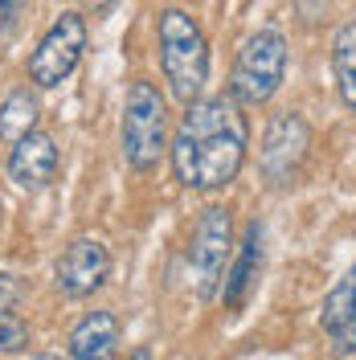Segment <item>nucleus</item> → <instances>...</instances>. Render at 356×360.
<instances>
[{
	"mask_svg": "<svg viewBox=\"0 0 356 360\" xmlns=\"http://www.w3.org/2000/svg\"><path fill=\"white\" fill-rule=\"evenodd\" d=\"M332 70H336V90H340L344 107L356 111V21H348V25L336 29Z\"/></svg>",
	"mask_w": 356,
	"mask_h": 360,
	"instance_id": "12",
	"label": "nucleus"
},
{
	"mask_svg": "<svg viewBox=\"0 0 356 360\" xmlns=\"http://www.w3.org/2000/svg\"><path fill=\"white\" fill-rule=\"evenodd\" d=\"M234 262V217L225 205L201 209L193 242H189V274H193V291L201 299H213L225 283V270Z\"/></svg>",
	"mask_w": 356,
	"mask_h": 360,
	"instance_id": "5",
	"label": "nucleus"
},
{
	"mask_svg": "<svg viewBox=\"0 0 356 360\" xmlns=\"http://www.w3.org/2000/svg\"><path fill=\"white\" fill-rule=\"evenodd\" d=\"M312 123L299 111H279L270 115L267 131H262V152H258V164H262V176L283 188V184H295L303 164L312 160Z\"/></svg>",
	"mask_w": 356,
	"mask_h": 360,
	"instance_id": "6",
	"label": "nucleus"
},
{
	"mask_svg": "<svg viewBox=\"0 0 356 360\" xmlns=\"http://www.w3.org/2000/svg\"><path fill=\"white\" fill-rule=\"evenodd\" d=\"M168 148V107L152 82H132L123 107V160L135 172H152Z\"/></svg>",
	"mask_w": 356,
	"mask_h": 360,
	"instance_id": "4",
	"label": "nucleus"
},
{
	"mask_svg": "<svg viewBox=\"0 0 356 360\" xmlns=\"http://www.w3.org/2000/svg\"><path fill=\"white\" fill-rule=\"evenodd\" d=\"M25 13V0H0V41L17 29V17Z\"/></svg>",
	"mask_w": 356,
	"mask_h": 360,
	"instance_id": "16",
	"label": "nucleus"
},
{
	"mask_svg": "<svg viewBox=\"0 0 356 360\" xmlns=\"http://www.w3.org/2000/svg\"><path fill=\"white\" fill-rule=\"evenodd\" d=\"M8 176L17 180L21 188H29V193L45 188L49 180L58 176V143H53V135H45V131L21 135L13 143V152H8Z\"/></svg>",
	"mask_w": 356,
	"mask_h": 360,
	"instance_id": "9",
	"label": "nucleus"
},
{
	"mask_svg": "<svg viewBox=\"0 0 356 360\" xmlns=\"http://www.w3.org/2000/svg\"><path fill=\"white\" fill-rule=\"evenodd\" d=\"M160 66H164L168 90L184 107L201 98V86L209 82V41L184 8L160 13Z\"/></svg>",
	"mask_w": 356,
	"mask_h": 360,
	"instance_id": "2",
	"label": "nucleus"
},
{
	"mask_svg": "<svg viewBox=\"0 0 356 360\" xmlns=\"http://www.w3.org/2000/svg\"><path fill=\"white\" fill-rule=\"evenodd\" d=\"M33 360H58V356H33Z\"/></svg>",
	"mask_w": 356,
	"mask_h": 360,
	"instance_id": "20",
	"label": "nucleus"
},
{
	"mask_svg": "<svg viewBox=\"0 0 356 360\" xmlns=\"http://www.w3.org/2000/svg\"><path fill=\"white\" fill-rule=\"evenodd\" d=\"M283 78H287V37L279 29L250 33L242 41V49H238L229 94L242 107H262V103L274 98V90L283 86Z\"/></svg>",
	"mask_w": 356,
	"mask_h": 360,
	"instance_id": "3",
	"label": "nucleus"
},
{
	"mask_svg": "<svg viewBox=\"0 0 356 360\" xmlns=\"http://www.w3.org/2000/svg\"><path fill=\"white\" fill-rule=\"evenodd\" d=\"M29 344V323H25L17 307H0V352H25Z\"/></svg>",
	"mask_w": 356,
	"mask_h": 360,
	"instance_id": "15",
	"label": "nucleus"
},
{
	"mask_svg": "<svg viewBox=\"0 0 356 360\" xmlns=\"http://www.w3.org/2000/svg\"><path fill=\"white\" fill-rule=\"evenodd\" d=\"M127 360H152V348L144 344V348H135V352H132V356H127Z\"/></svg>",
	"mask_w": 356,
	"mask_h": 360,
	"instance_id": "19",
	"label": "nucleus"
},
{
	"mask_svg": "<svg viewBox=\"0 0 356 360\" xmlns=\"http://www.w3.org/2000/svg\"><path fill=\"white\" fill-rule=\"evenodd\" d=\"M107 274H111V250L98 238H74L58 258V291L66 299H87L107 283Z\"/></svg>",
	"mask_w": 356,
	"mask_h": 360,
	"instance_id": "8",
	"label": "nucleus"
},
{
	"mask_svg": "<svg viewBox=\"0 0 356 360\" xmlns=\"http://www.w3.org/2000/svg\"><path fill=\"white\" fill-rule=\"evenodd\" d=\"M250 148V119L234 94L193 98L172 139V168L184 188L213 193L234 184Z\"/></svg>",
	"mask_w": 356,
	"mask_h": 360,
	"instance_id": "1",
	"label": "nucleus"
},
{
	"mask_svg": "<svg viewBox=\"0 0 356 360\" xmlns=\"http://www.w3.org/2000/svg\"><path fill=\"white\" fill-rule=\"evenodd\" d=\"M119 315L115 311H90L70 332V360H115L119 356Z\"/></svg>",
	"mask_w": 356,
	"mask_h": 360,
	"instance_id": "10",
	"label": "nucleus"
},
{
	"mask_svg": "<svg viewBox=\"0 0 356 360\" xmlns=\"http://www.w3.org/2000/svg\"><path fill=\"white\" fill-rule=\"evenodd\" d=\"M82 4H87V8H94V13H103V8H111L115 0H82Z\"/></svg>",
	"mask_w": 356,
	"mask_h": 360,
	"instance_id": "18",
	"label": "nucleus"
},
{
	"mask_svg": "<svg viewBox=\"0 0 356 360\" xmlns=\"http://www.w3.org/2000/svg\"><path fill=\"white\" fill-rule=\"evenodd\" d=\"M352 315H356V262H352V270L336 283L332 291L324 295V307H319V328L332 336L336 328H344Z\"/></svg>",
	"mask_w": 356,
	"mask_h": 360,
	"instance_id": "14",
	"label": "nucleus"
},
{
	"mask_svg": "<svg viewBox=\"0 0 356 360\" xmlns=\"http://www.w3.org/2000/svg\"><path fill=\"white\" fill-rule=\"evenodd\" d=\"M82 49H87V21L78 13H62L58 21L49 25L42 45L33 49V58H29L33 86H42V90L62 86L74 74V66L82 62Z\"/></svg>",
	"mask_w": 356,
	"mask_h": 360,
	"instance_id": "7",
	"label": "nucleus"
},
{
	"mask_svg": "<svg viewBox=\"0 0 356 360\" xmlns=\"http://www.w3.org/2000/svg\"><path fill=\"white\" fill-rule=\"evenodd\" d=\"M37 115H42L37 98H33L25 86H17L8 98H4V103H0V139L17 143L21 135L37 131Z\"/></svg>",
	"mask_w": 356,
	"mask_h": 360,
	"instance_id": "13",
	"label": "nucleus"
},
{
	"mask_svg": "<svg viewBox=\"0 0 356 360\" xmlns=\"http://www.w3.org/2000/svg\"><path fill=\"white\" fill-rule=\"evenodd\" d=\"M258 270H262V225L250 221L242 246H238L234 262H229V270H225V283H222V303L229 307V311H234V307H242L246 295L254 291Z\"/></svg>",
	"mask_w": 356,
	"mask_h": 360,
	"instance_id": "11",
	"label": "nucleus"
},
{
	"mask_svg": "<svg viewBox=\"0 0 356 360\" xmlns=\"http://www.w3.org/2000/svg\"><path fill=\"white\" fill-rule=\"evenodd\" d=\"M21 303V283L13 274H0V307H17Z\"/></svg>",
	"mask_w": 356,
	"mask_h": 360,
	"instance_id": "17",
	"label": "nucleus"
}]
</instances>
